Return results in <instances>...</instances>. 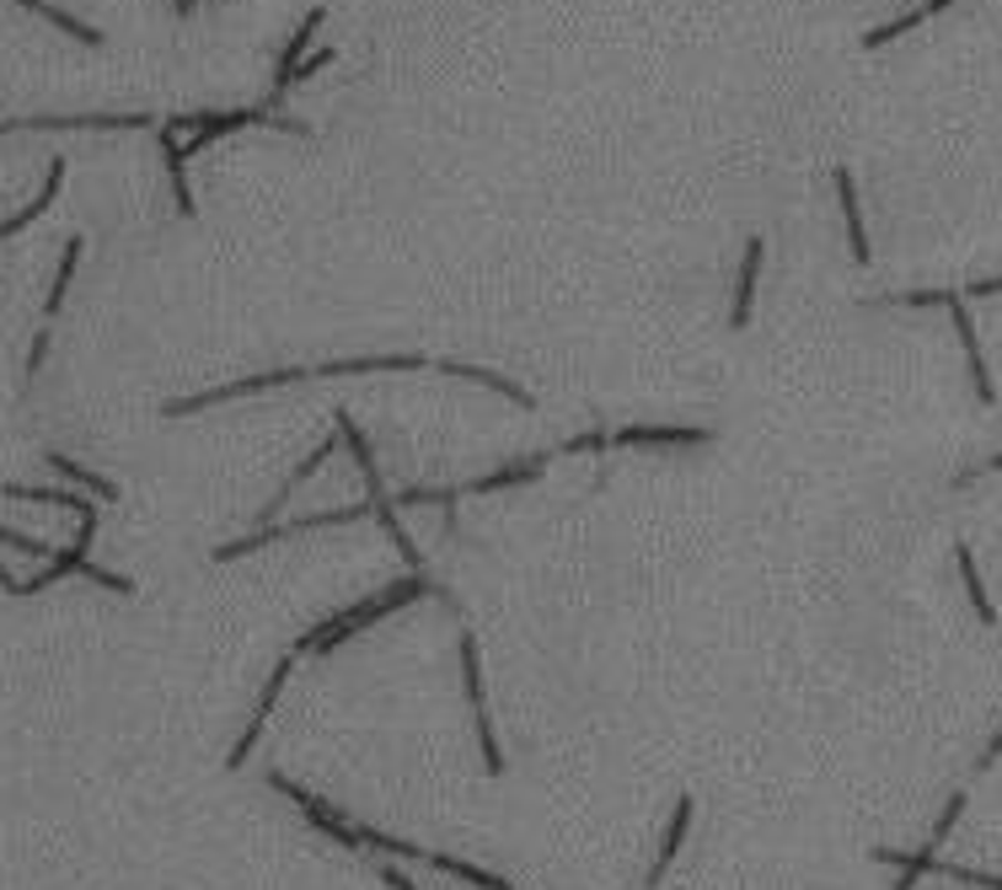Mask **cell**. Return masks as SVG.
<instances>
[{
  "label": "cell",
  "instance_id": "9a60e30c",
  "mask_svg": "<svg viewBox=\"0 0 1002 890\" xmlns=\"http://www.w3.org/2000/svg\"><path fill=\"white\" fill-rule=\"evenodd\" d=\"M531 478H542V462H510L499 472H483V478L461 483V494H493V489H515V483H531Z\"/></svg>",
  "mask_w": 1002,
  "mask_h": 890
},
{
  "label": "cell",
  "instance_id": "ba28073f",
  "mask_svg": "<svg viewBox=\"0 0 1002 890\" xmlns=\"http://www.w3.org/2000/svg\"><path fill=\"white\" fill-rule=\"evenodd\" d=\"M424 355H365V359H322L306 376H370V370H429Z\"/></svg>",
  "mask_w": 1002,
  "mask_h": 890
},
{
  "label": "cell",
  "instance_id": "44dd1931",
  "mask_svg": "<svg viewBox=\"0 0 1002 890\" xmlns=\"http://www.w3.org/2000/svg\"><path fill=\"white\" fill-rule=\"evenodd\" d=\"M81 248H86L81 237H70V242H65V258H60V274H54V290H49V306H43L49 317H60V301H65V290H70V274H75V263H81Z\"/></svg>",
  "mask_w": 1002,
  "mask_h": 890
},
{
  "label": "cell",
  "instance_id": "5bb4252c",
  "mask_svg": "<svg viewBox=\"0 0 1002 890\" xmlns=\"http://www.w3.org/2000/svg\"><path fill=\"white\" fill-rule=\"evenodd\" d=\"M322 17H327V11H306V17H301V28H295V38L284 43V54H279V75H274V86H279V92H284V86L295 81V71H301V54H306V43L316 38V28H322Z\"/></svg>",
  "mask_w": 1002,
  "mask_h": 890
},
{
  "label": "cell",
  "instance_id": "7c38bea8",
  "mask_svg": "<svg viewBox=\"0 0 1002 890\" xmlns=\"http://www.w3.org/2000/svg\"><path fill=\"white\" fill-rule=\"evenodd\" d=\"M687 826H691V799L681 794L676 799V816H670V831H665V842H659V858H655V869L644 875V890H655L665 875H670V858L681 854V842H687Z\"/></svg>",
  "mask_w": 1002,
  "mask_h": 890
},
{
  "label": "cell",
  "instance_id": "5b68a950",
  "mask_svg": "<svg viewBox=\"0 0 1002 890\" xmlns=\"http://www.w3.org/2000/svg\"><path fill=\"white\" fill-rule=\"evenodd\" d=\"M290 655L274 666V677H269V687H263V698H258V709H252V724L242 730V741L231 746V756H226V767H242L247 756H252V746H258V735H263V724H269V713H274V703H279V692H284V677H290Z\"/></svg>",
  "mask_w": 1002,
  "mask_h": 890
},
{
  "label": "cell",
  "instance_id": "7402d4cb",
  "mask_svg": "<svg viewBox=\"0 0 1002 890\" xmlns=\"http://www.w3.org/2000/svg\"><path fill=\"white\" fill-rule=\"evenodd\" d=\"M933 875H949V880H960V886L1002 890V875H981V869H966V863H938V858H933Z\"/></svg>",
  "mask_w": 1002,
  "mask_h": 890
},
{
  "label": "cell",
  "instance_id": "30bf717a",
  "mask_svg": "<svg viewBox=\"0 0 1002 890\" xmlns=\"http://www.w3.org/2000/svg\"><path fill=\"white\" fill-rule=\"evenodd\" d=\"M446 376H467V381H478V387H488V392L510 397L515 408H531V392L520 387V381H510V376H499V370H483V365H467V359H435Z\"/></svg>",
  "mask_w": 1002,
  "mask_h": 890
},
{
  "label": "cell",
  "instance_id": "603a6c76",
  "mask_svg": "<svg viewBox=\"0 0 1002 890\" xmlns=\"http://www.w3.org/2000/svg\"><path fill=\"white\" fill-rule=\"evenodd\" d=\"M960 810H966V788H960V794H949V805H943V816H938V826L933 831H928V848H943V842H949V831H954V820H960Z\"/></svg>",
  "mask_w": 1002,
  "mask_h": 890
},
{
  "label": "cell",
  "instance_id": "277c9868",
  "mask_svg": "<svg viewBox=\"0 0 1002 890\" xmlns=\"http://www.w3.org/2000/svg\"><path fill=\"white\" fill-rule=\"evenodd\" d=\"M943 312L954 317V327H960V344H966V359H970V376H975V392H981V402H998V387H992V370H987V355H981V338H975V322H970L966 301L954 295V290H943Z\"/></svg>",
  "mask_w": 1002,
  "mask_h": 890
},
{
  "label": "cell",
  "instance_id": "8fae6325",
  "mask_svg": "<svg viewBox=\"0 0 1002 890\" xmlns=\"http://www.w3.org/2000/svg\"><path fill=\"white\" fill-rule=\"evenodd\" d=\"M836 199H842V214H847V248L858 263H868V231H864V210H858V182L847 167H836Z\"/></svg>",
  "mask_w": 1002,
  "mask_h": 890
},
{
  "label": "cell",
  "instance_id": "d4e9b609",
  "mask_svg": "<svg viewBox=\"0 0 1002 890\" xmlns=\"http://www.w3.org/2000/svg\"><path fill=\"white\" fill-rule=\"evenodd\" d=\"M0 542H6V547H17V553H28V558H54L38 536H22V532H11V526H0Z\"/></svg>",
  "mask_w": 1002,
  "mask_h": 890
},
{
  "label": "cell",
  "instance_id": "f546056e",
  "mask_svg": "<svg viewBox=\"0 0 1002 890\" xmlns=\"http://www.w3.org/2000/svg\"><path fill=\"white\" fill-rule=\"evenodd\" d=\"M970 295H1002V274H998V280H975Z\"/></svg>",
  "mask_w": 1002,
  "mask_h": 890
},
{
  "label": "cell",
  "instance_id": "3957f363",
  "mask_svg": "<svg viewBox=\"0 0 1002 890\" xmlns=\"http://www.w3.org/2000/svg\"><path fill=\"white\" fill-rule=\"evenodd\" d=\"M461 677H467V698H472V713H478V741H483V762L488 773L499 778L504 773V751L493 741V724H488V703H483V660H478V639L461 634Z\"/></svg>",
  "mask_w": 1002,
  "mask_h": 890
},
{
  "label": "cell",
  "instance_id": "52a82bcc",
  "mask_svg": "<svg viewBox=\"0 0 1002 890\" xmlns=\"http://www.w3.org/2000/svg\"><path fill=\"white\" fill-rule=\"evenodd\" d=\"M713 429L697 425H633V429H612V446H708Z\"/></svg>",
  "mask_w": 1002,
  "mask_h": 890
},
{
  "label": "cell",
  "instance_id": "e0dca14e",
  "mask_svg": "<svg viewBox=\"0 0 1002 890\" xmlns=\"http://www.w3.org/2000/svg\"><path fill=\"white\" fill-rule=\"evenodd\" d=\"M49 467H54L60 478H70V483L92 489V494L103 499V504H113V499H118V483H113V478H103V472H86L81 462H70V457H60V451H49Z\"/></svg>",
  "mask_w": 1002,
  "mask_h": 890
},
{
  "label": "cell",
  "instance_id": "d6986e66",
  "mask_svg": "<svg viewBox=\"0 0 1002 890\" xmlns=\"http://www.w3.org/2000/svg\"><path fill=\"white\" fill-rule=\"evenodd\" d=\"M954 564H960V579H966V596H970V606H975V617H981V622H998V611H992V601H987V585H981V574H975V558H970L966 542L954 547Z\"/></svg>",
  "mask_w": 1002,
  "mask_h": 890
},
{
  "label": "cell",
  "instance_id": "9c48e42d",
  "mask_svg": "<svg viewBox=\"0 0 1002 890\" xmlns=\"http://www.w3.org/2000/svg\"><path fill=\"white\" fill-rule=\"evenodd\" d=\"M761 258H766V242L751 237V242H745V258H740V280H734V312H729V327H751V301H756Z\"/></svg>",
  "mask_w": 1002,
  "mask_h": 890
},
{
  "label": "cell",
  "instance_id": "8992f818",
  "mask_svg": "<svg viewBox=\"0 0 1002 890\" xmlns=\"http://www.w3.org/2000/svg\"><path fill=\"white\" fill-rule=\"evenodd\" d=\"M145 113H70V118H17L0 129H145Z\"/></svg>",
  "mask_w": 1002,
  "mask_h": 890
},
{
  "label": "cell",
  "instance_id": "2e32d148",
  "mask_svg": "<svg viewBox=\"0 0 1002 890\" xmlns=\"http://www.w3.org/2000/svg\"><path fill=\"white\" fill-rule=\"evenodd\" d=\"M424 863H435L440 875H450V880H467V886H478V890H510V880H504V875H488V869H478V863H461V858L424 854Z\"/></svg>",
  "mask_w": 1002,
  "mask_h": 890
},
{
  "label": "cell",
  "instance_id": "4fadbf2b",
  "mask_svg": "<svg viewBox=\"0 0 1002 890\" xmlns=\"http://www.w3.org/2000/svg\"><path fill=\"white\" fill-rule=\"evenodd\" d=\"M60 188H65V156H54V161H49V178H43V188H38V199L28 205V210H17L11 220H0V237H17V231H28V220H38V214L49 210Z\"/></svg>",
  "mask_w": 1002,
  "mask_h": 890
},
{
  "label": "cell",
  "instance_id": "6da1fadb",
  "mask_svg": "<svg viewBox=\"0 0 1002 890\" xmlns=\"http://www.w3.org/2000/svg\"><path fill=\"white\" fill-rule=\"evenodd\" d=\"M435 585L424 579V574H408V579H397V585H386L376 601H359L348 606V611H338L333 622H322V628H312L306 639H301V649H333V643H344L348 634H359L365 622H376V617H386V611H397L403 601H414V596H429Z\"/></svg>",
  "mask_w": 1002,
  "mask_h": 890
},
{
  "label": "cell",
  "instance_id": "cb8c5ba5",
  "mask_svg": "<svg viewBox=\"0 0 1002 890\" xmlns=\"http://www.w3.org/2000/svg\"><path fill=\"white\" fill-rule=\"evenodd\" d=\"M557 451H568V457H580V451H612V429H589V434H574L568 446H557Z\"/></svg>",
  "mask_w": 1002,
  "mask_h": 890
},
{
  "label": "cell",
  "instance_id": "ffe728a7",
  "mask_svg": "<svg viewBox=\"0 0 1002 890\" xmlns=\"http://www.w3.org/2000/svg\"><path fill=\"white\" fill-rule=\"evenodd\" d=\"M161 150H167V172H173L177 210L194 214V193H188V178H182V156H188V145H177V129H167V135H161Z\"/></svg>",
  "mask_w": 1002,
  "mask_h": 890
},
{
  "label": "cell",
  "instance_id": "f1b7e54d",
  "mask_svg": "<svg viewBox=\"0 0 1002 890\" xmlns=\"http://www.w3.org/2000/svg\"><path fill=\"white\" fill-rule=\"evenodd\" d=\"M327 60H333V49H316L312 60H301V71H295V81H301V75H316L322 65H327Z\"/></svg>",
  "mask_w": 1002,
  "mask_h": 890
},
{
  "label": "cell",
  "instance_id": "ac0fdd59",
  "mask_svg": "<svg viewBox=\"0 0 1002 890\" xmlns=\"http://www.w3.org/2000/svg\"><path fill=\"white\" fill-rule=\"evenodd\" d=\"M17 6H28V11H38V17H43V22H54V28H60V33H70V38H75V43H92V49H97V43H103V33H97V28H86V22H75V17H70V11H60V6H49V0H17Z\"/></svg>",
  "mask_w": 1002,
  "mask_h": 890
},
{
  "label": "cell",
  "instance_id": "484cf974",
  "mask_svg": "<svg viewBox=\"0 0 1002 890\" xmlns=\"http://www.w3.org/2000/svg\"><path fill=\"white\" fill-rule=\"evenodd\" d=\"M43 355H49V327L33 338V349H28V376H38L43 370Z\"/></svg>",
  "mask_w": 1002,
  "mask_h": 890
},
{
  "label": "cell",
  "instance_id": "83f0119b",
  "mask_svg": "<svg viewBox=\"0 0 1002 890\" xmlns=\"http://www.w3.org/2000/svg\"><path fill=\"white\" fill-rule=\"evenodd\" d=\"M376 875H380V880H386V886H392V890H418L414 880H408V875H397V869H392V863H380Z\"/></svg>",
  "mask_w": 1002,
  "mask_h": 890
},
{
  "label": "cell",
  "instance_id": "4316f807",
  "mask_svg": "<svg viewBox=\"0 0 1002 890\" xmlns=\"http://www.w3.org/2000/svg\"><path fill=\"white\" fill-rule=\"evenodd\" d=\"M1002 756V730L998 735H992V741H987V751H981V756H975V773H987V767H992V762H998Z\"/></svg>",
  "mask_w": 1002,
  "mask_h": 890
},
{
  "label": "cell",
  "instance_id": "7a4b0ae2",
  "mask_svg": "<svg viewBox=\"0 0 1002 890\" xmlns=\"http://www.w3.org/2000/svg\"><path fill=\"white\" fill-rule=\"evenodd\" d=\"M365 515H376L370 504H344V510H316V515H301V521H269V526H258L252 536H237V542H226V547H215V558L220 564H231V558H242V553H258L263 542H279V536H301V532H316V526H354V521H365Z\"/></svg>",
  "mask_w": 1002,
  "mask_h": 890
}]
</instances>
